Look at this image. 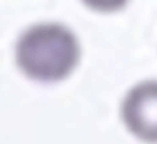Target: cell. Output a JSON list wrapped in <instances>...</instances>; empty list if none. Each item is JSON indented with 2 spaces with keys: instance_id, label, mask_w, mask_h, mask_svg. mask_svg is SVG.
Wrapping results in <instances>:
<instances>
[{
  "instance_id": "1",
  "label": "cell",
  "mask_w": 157,
  "mask_h": 144,
  "mask_svg": "<svg viewBox=\"0 0 157 144\" xmlns=\"http://www.w3.org/2000/svg\"><path fill=\"white\" fill-rule=\"evenodd\" d=\"M81 59V44L64 24H34L21 34L15 46V61L31 80L54 83L68 78Z\"/></svg>"
},
{
  "instance_id": "2",
  "label": "cell",
  "mask_w": 157,
  "mask_h": 144,
  "mask_svg": "<svg viewBox=\"0 0 157 144\" xmlns=\"http://www.w3.org/2000/svg\"><path fill=\"white\" fill-rule=\"evenodd\" d=\"M120 117L130 136L157 144V80H142L127 90Z\"/></svg>"
},
{
  "instance_id": "3",
  "label": "cell",
  "mask_w": 157,
  "mask_h": 144,
  "mask_svg": "<svg viewBox=\"0 0 157 144\" xmlns=\"http://www.w3.org/2000/svg\"><path fill=\"white\" fill-rule=\"evenodd\" d=\"M81 4L98 14H115L130 4V0H81Z\"/></svg>"
}]
</instances>
